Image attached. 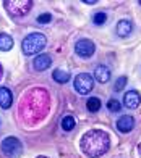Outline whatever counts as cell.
I'll use <instances>...</instances> for the list:
<instances>
[{
  "instance_id": "obj_1",
  "label": "cell",
  "mask_w": 141,
  "mask_h": 158,
  "mask_svg": "<svg viewBox=\"0 0 141 158\" xmlns=\"http://www.w3.org/2000/svg\"><path fill=\"white\" fill-rule=\"evenodd\" d=\"M51 110V95L42 87L29 89L20 102V118L28 126H36Z\"/></svg>"
},
{
  "instance_id": "obj_2",
  "label": "cell",
  "mask_w": 141,
  "mask_h": 158,
  "mask_svg": "<svg viewBox=\"0 0 141 158\" xmlns=\"http://www.w3.org/2000/svg\"><path fill=\"white\" fill-rule=\"evenodd\" d=\"M110 147V139L109 134L101 129H91L84 132L80 140V148L81 152L89 156V158H97L102 156Z\"/></svg>"
},
{
  "instance_id": "obj_3",
  "label": "cell",
  "mask_w": 141,
  "mask_h": 158,
  "mask_svg": "<svg viewBox=\"0 0 141 158\" xmlns=\"http://www.w3.org/2000/svg\"><path fill=\"white\" fill-rule=\"evenodd\" d=\"M47 44V39L44 34L41 32H33L29 35H26L23 44H21V47H23V52L26 55H34V53H39L42 48L46 47Z\"/></svg>"
},
{
  "instance_id": "obj_4",
  "label": "cell",
  "mask_w": 141,
  "mask_h": 158,
  "mask_svg": "<svg viewBox=\"0 0 141 158\" xmlns=\"http://www.w3.org/2000/svg\"><path fill=\"white\" fill-rule=\"evenodd\" d=\"M3 6L8 11V15L15 16V18H21V16H26L31 11L33 2L31 0H5Z\"/></svg>"
},
{
  "instance_id": "obj_5",
  "label": "cell",
  "mask_w": 141,
  "mask_h": 158,
  "mask_svg": "<svg viewBox=\"0 0 141 158\" xmlns=\"http://www.w3.org/2000/svg\"><path fill=\"white\" fill-rule=\"evenodd\" d=\"M2 152L10 156V158H16L23 152V143H21L16 137H7L2 142Z\"/></svg>"
},
{
  "instance_id": "obj_6",
  "label": "cell",
  "mask_w": 141,
  "mask_h": 158,
  "mask_svg": "<svg viewBox=\"0 0 141 158\" xmlns=\"http://www.w3.org/2000/svg\"><path fill=\"white\" fill-rule=\"evenodd\" d=\"M94 87V79L91 77V74L88 73H81L75 77V90L81 95L89 94Z\"/></svg>"
},
{
  "instance_id": "obj_7",
  "label": "cell",
  "mask_w": 141,
  "mask_h": 158,
  "mask_svg": "<svg viewBox=\"0 0 141 158\" xmlns=\"http://www.w3.org/2000/svg\"><path fill=\"white\" fill-rule=\"evenodd\" d=\"M96 50V45L93 40L89 39H81L75 44V52L78 56H81V58H89V56H93Z\"/></svg>"
},
{
  "instance_id": "obj_8",
  "label": "cell",
  "mask_w": 141,
  "mask_h": 158,
  "mask_svg": "<svg viewBox=\"0 0 141 158\" xmlns=\"http://www.w3.org/2000/svg\"><path fill=\"white\" fill-rule=\"evenodd\" d=\"M123 103L126 108H130V110H135L139 106L141 103V95H139V92L138 90H128L126 94L123 95Z\"/></svg>"
},
{
  "instance_id": "obj_9",
  "label": "cell",
  "mask_w": 141,
  "mask_h": 158,
  "mask_svg": "<svg viewBox=\"0 0 141 158\" xmlns=\"http://www.w3.org/2000/svg\"><path fill=\"white\" fill-rule=\"evenodd\" d=\"M51 64H52V58H51V55H47V53H42V55L36 56L33 61L34 69H37V71H46V69H49Z\"/></svg>"
},
{
  "instance_id": "obj_10",
  "label": "cell",
  "mask_w": 141,
  "mask_h": 158,
  "mask_svg": "<svg viewBox=\"0 0 141 158\" xmlns=\"http://www.w3.org/2000/svg\"><path fill=\"white\" fill-rule=\"evenodd\" d=\"M133 127H135V119H133L130 114H123V116L117 121V129L120 132H130Z\"/></svg>"
},
{
  "instance_id": "obj_11",
  "label": "cell",
  "mask_w": 141,
  "mask_h": 158,
  "mask_svg": "<svg viewBox=\"0 0 141 158\" xmlns=\"http://www.w3.org/2000/svg\"><path fill=\"white\" fill-rule=\"evenodd\" d=\"M133 32V24L130 19H122L117 23V35L120 37H128V35Z\"/></svg>"
},
{
  "instance_id": "obj_12",
  "label": "cell",
  "mask_w": 141,
  "mask_h": 158,
  "mask_svg": "<svg viewBox=\"0 0 141 158\" xmlns=\"http://www.w3.org/2000/svg\"><path fill=\"white\" fill-rule=\"evenodd\" d=\"M13 103V94L10 92V89L7 87H0V106L3 110H8Z\"/></svg>"
},
{
  "instance_id": "obj_13",
  "label": "cell",
  "mask_w": 141,
  "mask_h": 158,
  "mask_svg": "<svg viewBox=\"0 0 141 158\" xmlns=\"http://www.w3.org/2000/svg\"><path fill=\"white\" fill-rule=\"evenodd\" d=\"M94 76L97 79V82L105 84V82H109V79H110V69L107 66H104V64H99V66H96V69H94Z\"/></svg>"
},
{
  "instance_id": "obj_14",
  "label": "cell",
  "mask_w": 141,
  "mask_h": 158,
  "mask_svg": "<svg viewBox=\"0 0 141 158\" xmlns=\"http://www.w3.org/2000/svg\"><path fill=\"white\" fill-rule=\"evenodd\" d=\"M11 47H13V39L8 34L0 32V50H2V52H8Z\"/></svg>"
},
{
  "instance_id": "obj_15",
  "label": "cell",
  "mask_w": 141,
  "mask_h": 158,
  "mask_svg": "<svg viewBox=\"0 0 141 158\" xmlns=\"http://www.w3.org/2000/svg\"><path fill=\"white\" fill-rule=\"evenodd\" d=\"M52 77H54L55 82L65 84V82H68V79H70V73L65 71V69H55L52 73Z\"/></svg>"
},
{
  "instance_id": "obj_16",
  "label": "cell",
  "mask_w": 141,
  "mask_h": 158,
  "mask_svg": "<svg viewBox=\"0 0 141 158\" xmlns=\"http://www.w3.org/2000/svg\"><path fill=\"white\" fill-rule=\"evenodd\" d=\"M86 106H88V110H89L91 113H96V111H99V110H101L102 103H101V100L97 98V97H91V98H88Z\"/></svg>"
},
{
  "instance_id": "obj_17",
  "label": "cell",
  "mask_w": 141,
  "mask_h": 158,
  "mask_svg": "<svg viewBox=\"0 0 141 158\" xmlns=\"http://www.w3.org/2000/svg\"><path fill=\"white\" fill-rule=\"evenodd\" d=\"M75 118L73 116H63L62 118V129L63 131H72L75 127Z\"/></svg>"
},
{
  "instance_id": "obj_18",
  "label": "cell",
  "mask_w": 141,
  "mask_h": 158,
  "mask_svg": "<svg viewBox=\"0 0 141 158\" xmlns=\"http://www.w3.org/2000/svg\"><path fill=\"white\" fill-rule=\"evenodd\" d=\"M107 108H109V111H112V113H117V111H120L122 108H120V102H118L117 98H110L109 102H107Z\"/></svg>"
},
{
  "instance_id": "obj_19",
  "label": "cell",
  "mask_w": 141,
  "mask_h": 158,
  "mask_svg": "<svg viewBox=\"0 0 141 158\" xmlns=\"http://www.w3.org/2000/svg\"><path fill=\"white\" fill-rule=\"evenodd\" d=\"M105 21H107V15H105V13H102V11L96 13V15L93 16V23H94V24H97V26L104 24Z\"/></svg>"
},
{
  "instance_id": "obj_20",
  "label": "cell",
  "mask_w": 141,
  "mask_h": 158,
  "mask_svg": "<svg viewBox=\"0 0 141 158\" xmlns=\"http://www.w3.org/2000/svg\"><path fill=\"white\" fill-rule=\"evenodd\" d=\"M126 85V77L125 76H122V77H118L117 81H115V84H114V90L115 92H120L123 87Z\"/></svg>"
},
{
  "instance_id": "obj_21",
  "label": "cell",
  "mask_w": 141,
  "mask_h": 158,
  "mask_svg": "<svg viewBox=\"0 0 141 158\" xmlns=\"http://www.w3.org/2000/svg\"><path fill=\"white\" fill-rule=\"evenodd\" d=\"M51 21H52V15H49V13H42V15L37 16V23H41V24H47Z\"/></svg>"
},
{
  "instance_id": "obj_22",
  "label": "cell",
  "mask_w": 141,
  "mask_h": 158,
  "mask_svg": "<svg viewBox=\"0 0 141 158\" xmlns=\"http://www.w3.org/2000/svg\"><path fill=\"white\" fill-rule=\"evenodd\" d=\"M2 76H3V68H2V64H0V79H2Z\"/></svg>"
},
{
  "instance_id": "obj_23",
  "label": "cell",
  "mask_w": 141,
  "mask_h": 158,
  "mask_svg": "<svg viewBox=\"0 0 141 158\" xmlns=\"http://www.w3.org/2000/svg\"><path fill=\"white\" fill-rule=\"evenodd\" d=\"M138 153H139V156H141V142H139V145H138Z\"/></svg>"
},
{
  "instance_id": "obj_24",
  "label": "cell",
  "mask_w": 141,
  "mask_h": 158,
  "mask_svg": "<svg viewBox=\"0 0 141 158\" xmlns=\"http://www.w3.org/2000/svg\"><path fill=\"white\" fill-rule=\"evenodd\" d=\"M36 158H47V156H36Z\"/></svg>"
},
{
  "instance_id": "obj_25",
  "label": "cell",
  "mask_w": 141,
  "mask_h": 158,
  "mask_svg": "<svg viewBox=\"0 0 141 158\" xmlns=\"http://www.w3.org/2000/svg\"><path fill=\"white\" fill-rule=\"evenodd\" d=\"M0 126H2V119H0Z\"/></svg>"
},
{
  "instance_id": "obj_26",
  "label": "cell",
  "mask_w": 141,
  "mask_h": 158,
  "mask_svg": "<svg viewBox=\"0 0 141 158\" xmlns=\"http://www.w3.org/2000/svg\"><path fill=\"white\" fill-rule=\"evenodd\" d=\"M139 5H141V0H139Z\"/></svg>"
}]
</instances>
